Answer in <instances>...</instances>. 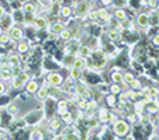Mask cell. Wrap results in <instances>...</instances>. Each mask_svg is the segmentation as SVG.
Segmentation results:
<instances>
[{
    "label": "cell",
    "instance_id": "obj_1",
    "mask_svg": "<svg viewBox=\"0 0 159 140\" xmlns=\"http://www.w3.org/2000/svg\"><path fill=\"white\" fill-rule=\"evenodd\" d=\"M110 130L116 137L124 139V137H127L131 133V125L128 123V121H127L125 118H120V119H117L113 125H110Z\"/></svg>",
    "mask_w": 159,
    "mask_h": 140
},
{
    "label": "cell",
    "instance_id": "obj_2",
    "mask_svg": "<svg viewBox=\"0 0 159 140\" xmlns=\"http://www.w3.org/2000/svg\"><path fill=\"white\" fill-rule=\"evenodd\" d=\"M134 23H135V27L138 28V30L145 31V32H148V31L152 28L151 27V23H149V14L144 13V11H139L138 14L135 15Z\"/></svg>",
    "mask_w": 159,
    "mask_h": 140
},
{
    "label": "cell",
    "instance_id": "obj_3",
    "mask_svg": "<svg viewBox=\"0 0 159 140\" xmlns=\"http://www.w3.org/2000/svg\"><path fill=\"white\" fill-rule=\"evenodd\" d=\"M45 80H47V83L49 84L51 87H57V88H61V86L63 84V80H65V77H63V74L61 72H48L47 73V76H45Z\"/></svg>",
    "mask_w": 159,
    "mask_h": 140
},
{
    "label": "cell",
    "instance_id": "obj_4",
    "mask_svg": "<svg viewBox=\"0 0 159 140\" xmlns=\"http://www.w3.org/2000/svg\"><path fill=\"white\" fill-rule=\"evenodd\" d=\"M7 32H9L11 41L16 42V44L25 39V31H24V27H21V24H14Z\"/></svg>",
    "mask_w": 159,
    "mask_h": 140
},
{
    "label": "cell",
    "instance_id": "obj_5",
    "mask_svg": "<svg viewBox=\"0 0 159 140\" xmlns=\"http://www.w3.org/2000/svg\"><path fill=\"white\" fill-rule=\"evenodd\" d=\"M20 10L24 15H37L39 13L38 2H37V0H30L27 3H23Z\"/></svg>",
    "mask_w": 159,
    "mask_h": 140
},
{
    "label": "cell",
    "instance_id": "obj_6",
    "mask_svg": "<svg viewBox=\"0 0 159 140\" xmlns=\"http://www.w3.org/2000/svg\"><path fill=\"white\" fill-rule=\"evenodd\" d=\"M49 24H51V20H49L48 15H42V13L34 17V28L35 30H48Z\"/></svg>",
    "mask_w": 159,
    "mask_h": 140
},
{
    "label": "cell",
    "instance_id": "obj_7",
    "mask_svg": "<svg viewBox=\"0 0 159 140\" xmlns=\"http://www.w3.org/2000/svg\"><path fill=\"white\" fill-rule=\"evenodd\" d=\"M65 28H66L65 23H63L62 20H54V21H51V24H49V27H48V32H49V35L58 36L61 31L65 30Z\"/></svg>",
    "mask_w": 159,
    "mask_h": 140
},
{
    "label": "cell",
    "instance_id": "obj_8",
    "mask_svg": "<svg viewBox=\"0 0 159 140\" xmlns=\"http://www.w3.org/2000/svg\"><path fill=\"white\" fill-rule=\"evenodd\" d=\"M39 87H41V83H39L35 77H33L24 86V91H25V94H27V95H35V92L39 90Z\"/></svg>",
    "mask_w": 159,
    "mask_h": 140
},
{
    "label": "cell",
    "instance_id": "obj_9",
    "mask_svg": "<svg viewBox=\"0 0 159 140\" xmlns=\"http://www.w3.org/2000/svg\"><path fill=\"white\" fill-rule=\"evenodd\" d=\"M14 24L16 23H14V18H13L11 11H7L6 14H4V17L2 18V21H0V27H2V30H3L4 32H7Z\"/></svg>",
    "mask_w": 159,
    "mask_h": 140
},
{
    "label": "cell",
    "instance_id": "obj_10",
    "mask_svg": "<svg viewBox=\"0 0 159 140\" xmlns=\"http://www.w3.org/2000/svg\"><path fill=\"white\" fill-rule=\"evenodd\" d=\"M14 51L17 52L21 57H23V55H27V53H30L31 52V46H30V44H28L27 39H23V41H20V42L16 44Z\"/></svg>",
    "mask_w": 159,
    "mask_h": 140
},
{
    "label": "cell",
    "instance_id": "obj_11",
    "mask_svg": "<svg viewBox=\"0 0 159 140\" xmlns=\"http://www.w3.org/2000/svg\"><path fill=\"white\" fill-rule=\"evenodd\" d=\"M93 48H90L87 44H80L78 48V52H76V56L78 57H82V59H87L93 55Z\"/></svg>",
    "mask_w": 159,
    "mask_h": 140
},
{
    "label": "cell",
    "instance_id": "obj_12",
    "mask_svg": "<svg viewBox=\"0 0 159 140\" xmlns=\"http://www.w3.org/2000/svg\"><path fill=\"white\" fill-rule=\"evenodd\" d=\"M48 129L52 132V133L62 132L63 123H62V121H61V118H58V116H54V118H51V119H49V122H48Z\"/></svg>",
    "mask_w": 159,
    "mask_h": 140
},
{
    "label": "cell",
    "instance_id": "obj_13",
    "mask_svg": "<svg viewBox=\"0 0 159 140\" xmlns=\"http://www.w3.org/2000/svg\"><path fill=\"white\" fill-rule=\"evenodd\" d=\"M7 63H9L10 67H17V66H21V56L17 53V52H7V57H6Z\"/></svg>",
    "mask_w": 159,
    "mask_h": 140
},
{
    "label": "cell",
    "instance_id": "obj_14",
    "mask_svg": "<svg viewBox=\"0 0 159 140\" xmlns=\"http://www.w3.org/2000/svg\"><path fill=\"white\" fill-rule=\"evenodd\" d=\"M108 112H110V109H108L106 105H102V107L97 108V118H99L100 121V125H108Z\"/></svg>",
    "mask_w": 159,
    "mask_h": 140
},
{
    "label": "cell",
    "instance_id": "obj_15",
    "mask_svg": "<svg viewBox=\"0 0 159 140\" xmlns=\"http://www.w3.org/2000/svg\"><path fill=\"white\" fill-rule=\"evenodd\" d=\"M113 17L116 18V20H118L123 24V23H125V21L129 20V15H128V11H127L125 9H114V11H113Z\"/></svg>",
    "mask_w": 159,
    "mask_h": 140
},
{
    "label": "cell",
    "instance_id": "obj_16",
    "mask_svg": "<svg viewBox=\"0 0 159 140\" xmlns=\"http://www.w3.org/2000/svg\"><path fill=\"white\" fill-rule=\"evenodd\" d=\"M3 109H4V112H6L7 115L13 116V118H14V116H17L18 112H20V107H18V104L16 101H10L9 104L3 108Z\"/></svg>",
    "mask_w": 159,
    "mask_h": 140
},
{
    "label": "cell",
    "instance_id": "obj_17",
    "mask_svg": "<svg viewBox=\"0 0 159 140\" xmlns=\"http://www.w3.org/2000/svg\"><path fill=\"white\" fill-rule=\"evenodd\" d=\"M59 17H61V20H63V23L73 18V9L70 6H61Z\"/></svg>",
    "mask_w": 159,
    "mask_h": 140
},
{
    "label": "cell",
    "instance_id": "obj_18",
    "mask_svg": "<svg viewBox=\"0 0 159 140\" xmlns=\"http://www.w3.org/2000/svg\"><path fill=\"white\" fill-rule=\"evenodd\" d=\"M106 36H107V41L113 42H118L121 39V31L118 30H111V28H107V32H106Z\"/></svg>",
    "mask_w": 159,
    "mask_h": 140
},
{
    "label": "cell",
    "instance_id": "obj_19",
    "mask_svg": "<svg viewBox=\"0 0 159 140\" xmlns=\"http://www.w3.org/2000/svg\"><path fill=\"white\" fill-rule=\"evenodd\" d=\"M145 113H148V115L159 113V100L158 98H155L152 102L145 105Z\"/></svg>",
    "mask_w": 159,
    "mask_h": 140
},
{
    "label": "cell",
    "instance_id": "obj_20",
    "mask_svg": "<svg viewBox=\"0 0 159 140\" xmlns=\"http://www.w3.org/2000/svg\"><path fill=\"white\" fill-rule=\"evenodd\" d=\"M68 76L72 78L73 81H79L84 77V70H79V69H68Z\"/></svg>",
    "mask_w": 159,
    "mask_h": 140
},
{
    "label": "cell",
    "instance_id": "obj_21",
    "mask_svg": "<svg viewBox=\"0 0 159 140\" xmlns=\"http://www.w3.org/2000/svg\"><path fill=\"white\" fill-rule=\"evenodd\" d=\"M44 137H45L44 130H42L39 126H35V128L30 132V134H28V140H44Z\"/></svg>",
    "mask_w": 159,
    "mask_h": 140
},
{
    "label": "cell",
    "instance_id": "obj_22",
    "mask_svg": "<svg viewBox=\"0 0 159 140\" xmlns=\"http://www.w3.org/2000/svg\"><path fill=\"white\" fill-rule=\"evenodd\" d=\"M97 13H99V21H102V23H104V24H107L108 21H110V18L113 17V15L110 14V11H108L107 7L97 9Z\"/></svg>",
    "mask_w": 159,
    "mask_h": 140
},
{
    "label": "cell",
    "instance_id": "obj_23",
    "mask_svg": "<svg viewBox=\"0 0 159 140\" xmlns=\"http://www.w3.org/2000/svg\"><path fill=\"white\" fill-rule=\"evenodd\" d=\"M58 39H59L61 42H63V44L69 42L70 39H73V34H72V31H70L69 28H65V30H62V31L59 32V35H58Z\"/></svg>",
    "mask_w": 159,
    "mask_h": 140
},
{
    "label": "cell",
    "instance_id": "obj_24",
    "mask_svg": "<svg viewBox=\"0 0 159 140\" xmlns=\"http://www.w3.org/2000/svg\"><path fill=\"white\" fill-rule=\"evenodd\" d=\"M86 122H87V128H89V130H96V129L100 128V121L96 116V113H93Z\"/></svg>",
    "mask_w": 159,
    "mask_h": 140
},
{
    "label": "cell",
    "instance_id": "obj_25",
    "mask_svg": "<svg viewBox=\"0 0 159 140\" xmlns=\"http://www.w3.org/2000/svg\"><path fill=\"white\" fill-rule=\"evenodd\" d=\"M35 97H37V100H38V101L45 102L49 98V91H48V88H47V87H39V90L35 92Z\"/></svg>",
    "mask_w": 159,
    "mask_h": 140
},
{
    "label": "cell",
    "instance_id": "obj_26",
    "mask_svg": "<svg viewBox=\"0 0 159 140\" xmlns=\"http://www.w3.org/2000/svg\"><path fill=\"white\" fill-rule=\"evenodd\" d=\"M135 77H137V76H135L134 72H131V70H125V72H123V84L129 86V84L134 81ZM128 88H129V87H128Z\"/></svg>",
    "mask_w": 159,
    "mask_h": 140
},
{
    "label": "cell",
    "instance_id": "obj_27",
    "mask_svg": "<svg viewBox=\"0 0 159 140\" xmlns=\"http://www.w3.org/2000/svg\"><path fill=\"white\" fill-rule=\"evenodd\" d=\"M121 92H123V87H121V84L108 83V94H113V95L118 97Z\"/></svg>",
    "mask_w": 159,
    "mask_h": 140
},
{
    "label": "cell",
    "instance_id": "obj_28",
    "mask_svg": "<svg viewBox=\"0 0 159 140\" xmlns=\"http://www.w3.org/2000/svg\"><path fill=\"white\" fill-rule=\"evenodd\" d=\"M9 87L11 90H14V91H20V90H23L24 88V84H23V81L20 80V77H13L11 78V83L9 84Z\"/></svg>",
    "mask_w": 159,
    "mask_h": 140
},
{
    "label": "cell",
    "instance_id": "obj_29",
    "mask_svg": "<svg viewBox=\"0 0 159 140\" xmlns=\"http://www.w3.org/2000/svg\"><path fill=\"white\" fill-rule=\"evenodd\" d=\"M94 88L102 94V95H107L108 94V81H100L94 86Z\"/></svg>",
    "mask_w": 159,
    "mask_h": 140
},
{
    "label": "cell",
    "instance_id": "obj_30",
    "mask_svg": "<svg viewBox=\"0 0 159 140\" xmlns=\"http://www.w3.org/2000/svg\"><path fill=\"white\" fill-rule=\"evenodd\" d=\"M86 20L90 21V24H96L99 21V13H97V9H92L86 15Z\"/></svg>",
    "mask_w": 159,
    "mask_h": 140
},
{
    "label": "cell",
    "instance_id": "obj_31",
    "mask_svg": "<svg viewBox=\"0 0 159 140\" xmlns=\"http://www.w3.org/2000/svg\"><path fill=\"white\" fill-rule=\"evenodd\" d=\"M72 67L73 69H79V70H86V60L76 56L75 60H73V63H72Z\"/></svg>",
    "mask_w": 159,
    "mask_h": 140
},
{
    "label": "cell",
    "instance_id": "obj_32",
    "mask_svg": "<svg viewBox=\"0 0 159 140\" xmlns=\"http://www.w3.org/2000/svg\"><path fill=\"white\" fill-rule=\"evenodd\" d=\"M99 107H100V105H99V101H97V100L92 98V100H89V101H87V112H93L94 113Z\"/></svg>",
    "mask_w": 159,
    "mask_h": 140
},
{
    "label": "cell",
    "instance_id": "obj_33",
    "mask_svg": "<svg viewBox=\"0 0 159 140\" xmlns=\"http://www.w3.org/2000/svg\"><path fill=\"white\" fill-rule=\"evenodd\" d=\"M9 44H11V38H10V35H9V32H2L0 34V46H6V45H9Z\"/></svg>",
    "mask_w": 159,
    "mask_h": 140
},
{
    "label": "cell",
    "instance_id": "obj_34",
    "mask_svg": "<svg viewBox=\"0 0 159 140\" xmlns=\"http://www.w3.org/2000/svg\"><path fill=\"white\" fill-rule=\"evenodd\" d=\"M118 98L113 94H107L106 95V102H107V108H116V104H117Z\"/></svg>",
    "mask_w": 159,
    "mask_h": 140
},
{
    "label": "cell",
    "instance_id": "obj_35",
    "mask_svg": "<svg viewBox=\"0 0 159 140\" xmlns=\"http://www.w3.org/2000/svg\"><path fill=\"white\" fill-rule=\"evenodd\" d=\"M142 86H144V83H142V81L139 80L138 77H135V78H134V81H132V83L129 84L128 87H129L131 90H134V91H139V90L142 88Z\"/></svg>",
    "mask_w": 159,
    "mask_h": 140
},
{
    "label": "cell",
    "instance_id": "obj_36",
    "mask_svg": "<svg viewBox=\"0 0 159 140\" xmlns=\"http://www.w3.org/2000/svg\"><path fill=\"white\" fill-rule=\"evenodd\" d=\"M117 119H120V115L117 113V111H110L108 112V126L113 125Z\"/></svg>",
    "mask_w": 159,
    "mask_h": 140
},
{
    "label": "cell",
    "instance_id": "obj_37",
    "mask_svg": "<svg viewBox=\"0 0 159 140\" xmlns=\"http://www.w3.org/2000/svg\"><path fill=\"white\" fill-rule=\"evenodd\" d=\"M113 6L114 9H125L128 6V2L127 0H113Z\"/></svg>",
    "mask_w": 159,
    "mask_h": 140
},
{
    "label": "cell",
    "instance_id": "obj_38",
    "mask_svg": "<svg viewBox=\"0 0 159 140\" xmlns=\"http://www.w3.org/2000/svg\"><path fill=\"white\" fill-rule=\"evenodd\" d=\"M151 44H152L153 46H158L159 48V32H156L155 35L151 36Z\"/></svg>",
    "mask_w": 159,
    "mask_h": 140
},
{
    "label": "cell",
    "instance_id": "obj_39",
    "mask_svg": "<svg viewBox=\"0 0 159 140\" xmlns=\"http://www.w3.org/2000/svg\"><path fill=\"white\" fill-rule=\"evenodd\" d=\"M149 95H152L153 98H159V88H158V87L151 86V92H149Z\"/></svg>",
    "mask_w": 159,
    "mask_h": 140
},
{
    "label": "cell",
    "instance_id": "obj_40",
    "mask_svg": "<svg viewBox=\"0 0 159 140\" xmlns=\"http://www.w3.org/2000/svg\"><path fill=\"white\" fill-rule=\"evenodd\" d=\"M4 94H7V84L0 80V95H4Z\"/></svg>",
    "mask_w": 159,
    "mask_h": 140
},
{
    "label": "cell",
    "instance_id": "obj_41",
    "mask_svg": "<svg viewBox=\"0 0 159 140\" xmlns=\"http://www.w3.org/2000/svg\"><path fill=\"white\" fill-rule=\"evenodd\" d=\"M7 13V9L4 4H0V21H2V18L4 17V14Z\"/></svg>",
    "mask_w": 159,
    "mask_h": 140
},
{
    "label": "cell",
    "instance_id": "obj_42",
    "mask_svg": "<svg viewBox=\"0 0 159 140\" xmlns=\"http://www.w3.org/2000/svg\"><path fill=\"white\" fill-rule=\"evenodd\" d=\"M103 4V7H110L113 6V0H100Z\"/></svg>",
    "mask_w": 159,
    "mask_h": 140
},
{
    "label": "cell",
    "instance_id": "obj_43",
    "mask_svg": "<svg viewBox=\"0 0 159 140\" xmlns=\"http://www.w3.org/2000/svg\"><path fill=\"white\" fill-rule=\"evenodd\" d=\"M4 139H7V133L0 129V140H4Z\"/></svg>",
    "mask_w": 159,
    "mask_h": 140
},
{
    "label": "cell",
    "instance_id": "obj_44",
    "mask_svg": "<svg viewBox=\"0 0 159 140\" xmlns=\"http://www.w3.org/2000/svg\"><path fill=\"white\" fill-rule=\"evenodd\" d=\"M155 11L159 13V0H158V4H156V7H155Z\"/></svg>",
    "mask_w": 159,
    "mask_h": 140
},
{
    "label": "cell",
    "instance_id": "obj_45",
    "mask_svg": "<svg viewBox=\"0 0 159 140\" xmlns=\"http://www.w3.org/2000/svg\"><path fill=\"white\" fill-rule=\"evenodd\" d=\"M18 2H20L21 4H23V3H27V2H30V0H18Z\"/></svg>",
    "mask_w": 159,
    "mask_h": 140
},
{
    "label": "cell",
    "instance_id": "obj_46",
    "mask_svg": "<svg viewBox=\"0 0 159 140\" xmlns=\"http://www.w3.org/2000/svg\"><path fill=\"white\" fill-rule=\"evenodd\" d=\"M44 2H47V3H54L55 0H44Z\"/></svg>",
    "mask_w": 159,
    "mask_h": 140
},
{
    "label": "cell",
    "instance_id": "obj_47",
    "mask_svg": "<svg viewBox=\"0 0 159 140\" xmlns=\"http://www.w3.org/2000/svg\"><path fill=\"white\" fill-rule=\"evenodd\" d=\"M156 126H158V128H156V133H158V137H159V123Z\"/></svg>",
    "mask_w": 159,
    "mask_h": 140
},
{
    "label": "cell",
    "instance_id": "obj_48",
    "mask_svg": "<svg viewBox=\"0 0 159 140\" xmlns=\"http://www.w3.org/2000/svg\"><path fill=\"white\" fill-rule=\"evenodd\" d=\"M2 73H3V69H2V66H0V76H2Z\"/></svg>",
    "mask_w": 159,
    "mask_h": 140
},
{
    "label": "cell",
    "instance_id": "obj_49",
    "mask_svg": "<svg viewBox=\"0 0 159 140\" xmlns=\"http://www.w3.org/2000/svg\"><path fill=\"white\" fill-rule=\"evenodd\" d=\"M2 32H3V30H2V27H0V34H2Z\"/></svg>",
    "mask_w": 159,
    "mask_h": 140
},
{
    "label": "cell",
    "instance_id": "obj_50",
    "mask_svg": "<svg viewBox=\"0 0 159 140\" xmlns=\"http://www.w3.org/2000/svg\"><path fill=\"white\" fill-rule=\"evenodd\" d=\"M4 140H10V139H9V137H7V139H4Z\"/></svg>",
    "mask_w": 159,
    "mask_h": 140
},
{
    "label": "cell",
    "instance_id": "obj_51",
    "mask_svg": "<svg viewBox=\"0 0 159 140\" xmlns=\"http://www.w3.org/2000/svg\"><path fill=\"white\" fill-rule=\"evenodd\" d=\"M158 123H159V119H158ZM158 123H156V125H158Z\"/></svg>",
    "mask_w": 159,
    "mask_h": 140
}]
</instances>
